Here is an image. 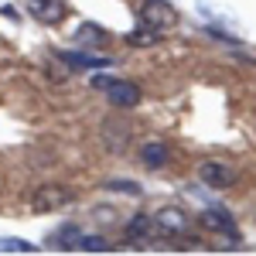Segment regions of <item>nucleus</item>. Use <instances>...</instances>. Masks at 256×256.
<instances>
[{"label":"nucleus","mask_w":256,"mask_h":256,"mask_svg":"<svg viewBox=\"0 0 256 256\" xmlns=\"http://www.w3.org/2000/svg\"><path fill=\"white\" fill-rule=\"evenodd\" d=\"M72 198L76 195L68 188H62V184H41V188H34V195H31V208L34 212H55V208H65Z\"/></svg>","instance_id":"obj_1"},{"label":"nucleus","mask_w":256,"mask_h":256,"mask_svg":"<svg viewBox=\"0 0 256 256\" xmlns=\"http://www.w3.org/2000/svg\"><path fill=\"white\" fill-rule=\"evenodd\" d=\"M154 229L164 232V236H181V232L192 229V216L184 208H178V205H164L158 216H154Z\"/></svg>","instance_id":"obj_2"},{"label":"nucleus","mask_w":256,"mask_h":256,"mask_svg":"<svg viewBox=\"0 0 256 256\" xmlns=\"http://www.w3.org/2000/svg\"><path fill=\"white\" fill-rule=\"evenodd\" d=\"M174 20H178L174 7H171V4H164V0H147V4L140 7V24H144V28H150V31L171 28Z\"/></svg>","instance_id":"obj_3"},{"label":"nucleus","mask_w":256,"mask_h":256,"mask_svg":"<svg viewBox=\"0 0 256 256\" xmlns=\"http://www.w3.org/2000/svg\"><path fill=\"white\" fill-rule=\"evenodd\" d=\"M198 178H202L208 188H229V184L236 181V171H232V164H226V160H202V164H198Z\"/></svg>","instance_id":"obj_4"},{"label":"nucleus","mask_w":256,"mask_h":256,"mask_svg":"<svg viewBox=\"0 0 256 256\" xmlns=\"http://www.w3.org/2000/svg\"><path fill=\"white\" fill-rule=\"evenodd\" d=\"M106 99H110V106H116V110H134V106L140 102V86L137 82L113 79L110 89H106Z\"/></svg>","instance_id":"obj_5"},{"label":"nucleus","mask_w":256,"mask_h":256,"mask_svg":"<svg viewBox=\"0 0 256 256\" xmlns=\"http://www.w3.org/2000/svg\"><path fill=\"white\" fill-rule=\"evenodd\" d=\"M102 144L110 147V150H126V144H130V126L123 123V120H106L102 123Z\"/></svg>","instance_id":"obj_6"},{"label":"nucleus","mask_w":256,"mask_h":256,"mask_svg":"<svg viewBox=\"0 0 256 256\" xmlns=\"http://www.w3.org/2000/svg\"><path fill=\"white\" fill-rule=\"evenodd\" d=\"M31 14L44 24H58L65 20V0H31Z\"/></svg>","instance_id":"obj_7"},{"label":"nucleus","mask_w":256,"mask_h":256,"mask_svg":"<svg viewBox=\"0 0 256 256\" xmlns=\"http://www.w3.org/2000/svg\"><path fill=\"white\" fill-rule=\"evenodd\" d=\"M171 158V150H168V144H160V140H147L144 147H140V160H144V168H164Z\"/></svg>","instance_id":"obj_8"},{"label":"nucleus","mask_w":256,"mask_h":256,"mask_svg":"<svg viewBox=\"0 0 256 256\" xmlns=\"http://www.w3.org/2000/svg\"><path fill=\"white\" fill-rule=\"evenodd\" d=\"M202 226H205V229H212V232H226V236H236V222L226 216L222 208H205V216H202Z\"/></svg>","instance_id":"obj_9"},{"label":"nucleus","mask_w":256,"mask_h":256,"mask_svg":"<svg viewBox=\"0 0 256 256\" xmlns=\"http://www.w3.org/2000/svg\"><path fill=\"white\" fill-rule=\"evenodd\" d=\"M154 232V216H134V222L126 226V236L130 239H144Z\"/></svg>","instance_id":"obj_10"},{"label":"nucleus","mask_w":256,"mask_h":256,"mask_svg":"<svg viewBox=\"0 0 256 256\" xmlns=\"http://www.w3.org/2000/svg\"><path fill=\"white\" fill-rule=\"evenodd\" d=\"M0 253H38V246L28 239H0Z\"/></svg>","instance_id":"obj_11"},{"label":"nucleus","mask_w":256,"mask_h":256,"mask_svg":"<svg viewBox=\"0 0 256 256\" xmlns=\"http://www.w3.org/2000/svg\"><path fill=\"white\" fill-rule=\"evenodd\" d=\"M79 250H86V253H106L110 242L102 236H79Z\"/></svg>","instance_id":"obj_12"},{"label":"nucleus","mask_w":256,"mask_h":256,"mask_svg":"<svg viewBox=\"0 0 256 256\" xmlns=\"http://www.w3.org/2000/svg\"><path fill=\"white\" fill-rule=\"evenodd\" d=\"M76 41H106V31H99L96 24H82L79 28V34H76Z\"/></svg>","instance_id":"obj_13"},{"label":"nucleus","mask_w":256,"mask_h":256,"mask_svg":"<svg viewBox=\"0 0 256 256\" xmlns=\"http://www.w3.org/2000/svg\"><path fill=\"white\" fill-rule=\"evenodd\" d=\"M110 192H123V195H140V184L137 181H106Z\"/></svg>","instance_id":"obj_14"},{"label":"nucleus","mask_w":256,"mask_h":256,"mask_svg":"<svg viewBox=\"0 0 256 256\" xmlns=\"http://www.w3.org/2000/svg\"><path fill=\"white\" fill-rule=\"evenodd\" d=\"M154 38H158V34H154L150 28H144V31H134L126 41H130V44H154Z\"/></svg>","instance_id":"obj_15"},{"label":"nucleus","mask_w":256,"mask_h":256,"mask_svg":"<svg viewBox=\"0 0 256 256\" xmlns=\"http://www.w3.org/2000/svg\"><path fill=\"white\" fill-rule=\"evenodd\" d=\"M110 76H92V89H102V92H106V89H110Z\"/></svg>","instance_id":"obj_16"}]
</instances>
